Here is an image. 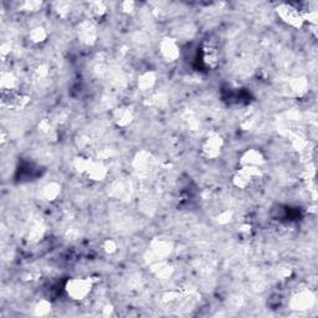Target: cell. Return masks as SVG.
Wrapping results in <instances>:
<instances>
[{"label":"cell","mask_w":318,"mask_h":318,"mask_svg":"<svg viewBox=\"0 0 318 318\" xmlns=\"http://www.w3.org/2000/svg\"><path fill=\"white\" fill-rule=\"evenodd\" d=\"M291 86V91L296 95L302 96L307 92V81L306 78H295L290 83Z\"/></svg>","instance_id":"17"},{"label":"cell","mask_w":318,"mask_h":318,"mask_svg":"<svg viewBox=\"0 0 318 318\" xmlns=\"http://www.w3.org/2000/svg\"><path fill=\"white\" fill-rule=\"evenodd\" d=\"M29 37L34 44H42L47 39V31L42 26H35L30 31Z\"/></svg>","instance_id":"16"},{"label":"cell","mask_w":318,"mask_h":318,"mask_svg":"<svg viewBox=\"0 0 318 318\" xmlns=\"http://www.w3.org/2000/svg\"><path fill=\"white\" fill-rule=\"evenodd\" d=\"M144 153H141L138 154V158L136 159V163H137V168H138V170H147L148 168H151V157L147 156L143 157Z\"/></svg>","instance_id":"20"},{"label":"cell","mask_w":318,"mask_h":318,"mask_svg":"<svg viewBox=\"0 0 318 318\" xmlns=\"http://www.w3.org/2000/svg\"><path fill=\"white\" fill-rule=\"evenodd\" d=\"M25 10H37L41 6V2L39 1H26L24 2Z\"/></svg>","instance_id":"22"},{"label":"cell","mask_w":318,"mask_h":318,"mask_svg":"<svg viewBox=\"0 0 318 318\" xmlns=\"http://www.w3.org/2000/svg\"><path fill=\"white\" fill-rule=\"evenodd\" d=\"M86 177L90 180H93V182H101L106 178L107 175V169L105 165L100 162H96V160H91L90 164H88L87 170L85 172Z\"/></svg>","instance_id":"9"},{"label":"cell","mask_w":318,"mask_h":318,"mask_svg":"<svg viewBox=\"0 0 318 318\" xmlns=\"http://www.w3.org/2000/svg\"><path fill=\"white\" fill-rule=\"evenodd\" d=\"M113 122L118 127H127L133 121V112L128 107H118L112 113Z\"/></svg>","instance_id":"10"},{"label":"cell","mask_w":318,"mask_h":318,"mask_svg":"<svg viewBox=\"0 0 318 318\" xmlns=\"http://www.w3.org/2000/svg\"><path fill=\"white\" fill-rule=\"evenodd\" d=\"M203 62L207 67L215 68L219 65V52L214 46H205L203 49Z\"/></svg>","instance_id":"12"},{"label":"cell","mask_w":318,"mask_h":318,"mask_svg":"<svg viewBox=\"0 0 318 318\" xmlns=\"http://www.w3.org/2000/svg\"><path fill=\"white\" fill-rule=\"evenodd\" d=\"M277 14L287 25L295 27V29H300L305 24L302 10L294 6L292 4H281L277 7Z\"/></svg>","instance_id":"2"},{"label":"cell","mask_w":318,"mask_h":318,"mask_svg":"<svg viewBox=\"0 0 318 318\" xmlns=\"http://www.w3.org/2000/svg\"><path fill=\"white\" fill-rule=\"evenodd\" d=\"M152 251L158 259H164L172 251V244L164 239H156L152 243Z\"/></svg>","instance_id":"11"},{"label":"cell","mask_w":318,"mask_h":318,"mask_svg":"<svg viewBox=\"0 0 318 318\" xmlns=\"http://www.w3.org/2000/svg\"><path fill=\"white\" fill-rule=\"evenodd\" d=\"M134 7V2H129V1H126V2H122V9L124 10L126 12H131L132 10H133Z\"/></svg>","instance_id":"23"},{"label":"cell","mask_w":318,"mask_h":318,"mask_svg":"<svg viewBox=\"0 0 318 318\" xmlns=\"http://www.w3.org/2000/svg\"><path fill=\"white\" fill-rule=\"evenodd\" d=\"M51 311V304L46 300H41L40 302H37L36 307H35V314L37 316H46L47 314H50Z\"/></svg>","instance_id":"18"},{"label":"cell","mask_w":318,"mask_h":318,"mask_svg":"<svg viewBox=\"0 0 318 318\" xmlns=\"http://www.w3.org/2000/svg\"><path fill=\"white\" fill-rule=\"evenodd\" d=\"M0 85H1V93H11L16 92L19 82L12 73H2Z\"/></svg>","instance_id":"13"},{"label":"cell","mask_w":318,"mask_h":318,"mask_svg":"<svg viewBox=\"0 0 318 318\" xmlns=\"http://www.w3.org/2000/svg\"><path fill=\"white\" fill-rule=\"evenodd\" d=\"M314 302L315 297L314 295H312V292L305 290V291L299 292V294H296L292 297L291 302H290V306H291V309L295 310V311L302 312L311 309V307L314 306Z\"/></svg>","instance_id":"7"},{"label":"cell","mask_w":318,"mask_h":318,"mask_svg":"<svg viewBox=\"0 0 318 318\" xmlns=\"http://www.w3.org/2000/svg\"><path fill=\"white\" fill-rule=\"evenodd\" d=\"M154 83H156V75L151 71L142 73L138 77V88L142 91H148L149 88L153 87Z\"/></svg>","instance_id":"14"},{"label":"cell","mask_w":318,"mask_h":318,"mask_svg":"<svg viewBox=\"0 0 318 318\" xmlns=\"http://www.w3.org/2000/svg\"><path fill=\"white\" fill-rule=\"evenodd\" d=\"M265 164V156L259 149H248L240 158V167L261 168Z\"/></svg>","instance_id":"8"},{"label":"cell","mask_w":318,"mask_h":318,"mask_svg":"<svg viewBox=\"0 0 318 318\" xmlns=\"http://www.w3.org/2000/svg\"><path fill=\"white\" fill-rule=\"evenodd\" d=\"M102 249L106 254H113L117 251V244L113 240H106L103 243Z\"/></svg>","instance_id":"21"},{"label":"cell","mask_w":318,"mask_h":318,"mask_svg":"<svg viewBox=\"0 0 318 318\" xmlns=\"http://www.w3.org/2000/svg\"><path fill=\"white\" fill-rule=\"evenodd\" d=\"M60 193H61V185L55 182L49 183V184L45 185L44 189H42V195H44L45 199L49 200V202L55 200L56 198L60 195Z\"/></svg>","instance_id":"15"},{"label":"cell","mask_w":318,"mask_h":318,"mask_svg":"<svg viewBox=\"0 0 318 318\" xmlns=\"http://www.w3.org/2000/svg\"><path fill=\"white\" fill-rule=\"evenodd\" d=\"M159 52L162 57L168 62H174L180 56V49L177 41L170 37H165L159 42Z\"/></svg>","instance_id":"6"},{"label":"cell","mask_w":318,"mask_h":318,"mask_svg":"<svg viewBox=\"0 0 318 318\" xmlns=\"http://www.w3.org/2000/svg\"><path fill=\"white\" fill-rule=\"evenodd\" d=\"M77 35L80 41L83 45H87V46H92L93 44L97 40V30H96L95 24L90 20H85V21L81 22L78 25Z\"/></svg>","instance_id":"5"},{"label":"cell","mask_w":318,"mask_h":318,"mask_svg":"<svg viewBox=\"0 0 318 318\" xmlns=\"http://www.w3.org/2000/svg\"><path fill=\"white\" fill-rule=\"evenodd\" d=\"M263 175L260 168H253V167H240V169L236 172L234 175L233 182L235 187L240 188V189H245V188L250 187L253 183L259 180Z\"/></svg>","instance_id":"3"},{"label":"cell","mask_w":318,"mask_h":318,"mask_svg":"<svg viewBox=\"0 0 318 318\" xmlns=\"http://www.w3.org/2000/svg\"><path fill=\"white\" fill-rule=\"evenodd\" d=\"M90 11L92 12L93 16H102L103 14H106L107 11V7L105 2H101V1H93L90 4Z\"/></svg>","instance_id":"19"},{"label":"cell","mask_w":318,"mask_h":318,"mask_svg":"<svg viewBox=\"0 0 318 318\" xmlns=\"http://www.w3.org/2000/svg\"><path fill=\"white\" fill-rule=\"evenodd\" d=\"M223 139L219 134H210L202 146V154L208 159H215L220 156L223 149Z\"/></svg>","instance_id":"4"},{"label":"cell","mask_w":318,"mask_h":318,"mask_svg":"<svg viewBox=\"0 0 318 318\" xmlns=\"http://www.w3.org/2000/svg\"><path fill=\"white\" fill-rule=\"evenodd\" d=\"M92 290V282L88 279H71L66 282L65 291L67 296L73 301H82L90 295Z\"/></svg>","instance_id":"1"}]
</instances>
